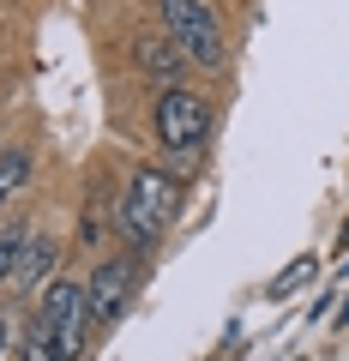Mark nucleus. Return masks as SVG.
<instances>
[{
	"label": "nucleus",
	"mask_w": 349,
	"mask_h": 361,
	"mask_svg": "<svg viewBox=\"0 0 349 361\" xmlns=\"http://www.w3.org/2000/svg\"><path fill=\"white\" fill-rule=\"evenodd\" d=\"M175 211H181V180L169 175V169H139L127 180V199H121V235L145 253L175 223Z\"/></svg>",
	"instance_id": "nucleus-1"
},
{
	"label": "nucleus",
	"mask_w": 349,
	"mask_h": 361,
	"mask_svg": "<svg viewBox=\"0 0 349 361\" xmlns=\"http://www.w3.org/2000/svg\"><path fill=\"white\" fill-rule=\"evenodd\" d=\"M37 331L54 343L61 361L85 355V331H91V307H85V283L78 277H54L37 301Z\"/></svg>",
	"instance_id": "nucleus-2"
},
{
	"label": "nucleus",
	"mask_w": 349,
	"mask_h": 361,
	"mask_svg": "<svg viewBox=\"0 0 349 361\" xmlns=\"http://www.w3.org/2000/svg\"><path fill=\"white\" fill-rule=\"evenodd\" d=\"M163 30L169 42L199 66H223V25L205 0H163Z\"/></svg>",
	"instance_id": "nucleus-3"
},
{
	"label": "nucleus",
	"mask_w": 349,
	"mask_h": 361,
	"mask_svg": "<svg viewBox=\"0 0 349 361\" xmlns=\"http://www.w3.org/2000/svg\"><path fill=\"white\" fill-rule=\"evenodd\" d=\"M157 139H163L169 151H199V145L211 139V109H205V97L169 85L163 97H157Z\"/></svg>",
	"instance_id": "nucleus-4"
},
{
	"label": "nucleus",
	"mask_w": 349,
	"mask_h": 361,
	"mask_svg": "<svg viewBox=\"0 0 349 361\" xmlns=\"http://www.w3.org/2000/svg\"><path fill=\"white\" fill-rule=\"evenodd\" d=\"M133 289H139V265L133 259H103L85 283V307H91V325H115L127 313Z\"/></svg>",
	"instance_id": "nucleus-5"
},
{
	"label": "nucleus",
	"mask_w": 349,
	"mask_h": 361,
	"mask_svg": "<svg viewBox=\"0 0 349 361\" xmlns=\"http://www.w3.org/2000/svg\"><path fill=\"white\" fill-rule=\"evenodd\" d=\"M133 61H139V73H151V78H163V85H175L187 54L169 42V30H163V37H157V30H139V37H133Z\"/></svg>",
	"instance_id": "nucleus-6"
},
{
	"label": "nucleus",
	"mask_w": 349,
	"mask_h": 361,
	"mask_svg": "<svg viewBox=\"0 0 349 361\" xmlns=\"http://www.w3.org/2000/svg\"><path fill=\"white\" fill-rule=\"evenodd\" d=\"M49 271H54V241H42V235H30L25 259H18V271H13V289H18V295H42V289L54 283Z\"/></svg>",
	"instance_id": "nucleus-7"
},
{
	"label": "nucleus",
	"mask_w": 349,
	"mask_h": 361,
	"mask_svg": "<svg viewBox=\"0 0 349 361\" xmlns=\"http://www.w3.org/2000/svg\"><path fill=\"white\" fill-rule=\"evenodd\" d=\"M30 169H37V157H30L25 145L0 151V205H6L13 193H25V187H30Z\"/></svg>",
	"instance_id": "nucleus-8"
},
{
	"label": "nucleus",
	"mask_w": 349,
	"mask_h": 361,
	"mask_svg": "<svg viewBox=\"0 0 349 361\" xmlns=\"http://www.w3.org/2000/svg\"><path fill=\"white\" fill-rule=\"evenodd\" d=\"M30 247V223H13V229H0V283H13L18 259H25Z\"/></svg>",
	"instance_id": "nucleus-9"
},
{
	"label": "nucleus",
	"mask_w": 349,
	"mask_h": 361,
	"mask_svg": "<svg viewBox=\"0 0 349 361\" xmlns=\"http://www.w3.org/2000/svg\"><path fill=\"white\" fill-rule=\"evenodd\" d=\"M313 277H319V259H313V253H301L295 265H283V277H277V283L265 289V295H271V301H283V295H295L301 283H313Z\"/></svg>",
	"instance_id": "nucleus-10"
},
{
	"label": "nucleus",
	"mask_w": 349,
	"mask_h": 361,
	"mask_svg": "<svg viewBox=\"0 0 349 361\" xmlns=\"http://www.w3.org/2000/svg\"><path fill=\"white\" fill-rule=\"evenodd\" d=\"M25 361H61V355H54V343L37 331V325H30V337H25Z\"/></svg>",
	"instance_id": "nucleus-11"
},
{
	"label": "nucleus",
	"mask_w": 349,
	"mask_h": 361,
	"mask_svg": "<svg viewBox=\"0 0 349 361\" xmlns=\"http://www.w3.org/2000/svg\"><path fill=\"white\" fill-rule=\"evenodd\" d=\"M337 253H349V223H343V235H337Z\"/></svg>",
	"instance_id": "nucleus-12"
},
{
	"label": "nucleus",
	"mask_w": 349,
	"mask_h": 361,
	"mask_svg": "<svg viewBox=\"0 0 349 361\" xmlns=\"http://www.w3.org/2000/svg\"><path fill=\"white\" fill-rule=\"evenodd\" d=\"M337 319H343V325H349V295H343V307H337Z\"/></svg>",
	"instance_id": "nucleus-13"
},
{
	"label": "nucleus",
	"mask_w": 349,
	"mask_h": 361,
	"mask_svg": "<svg viewBox=\"0 0 349 361\" xmlns=\"http://www.w3.org/2000/svg\"><path fill=\"white\" fill-rule=\"evenodd\" d=\"M0 349H6V313H0Z\"/></svg>",
	"instance_id": "nucleus-14"
}]
</instances>
